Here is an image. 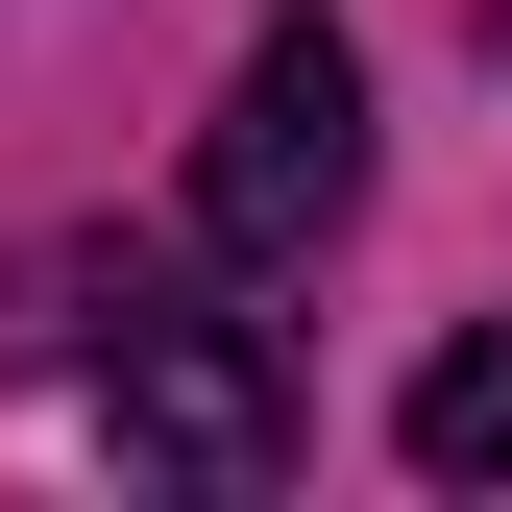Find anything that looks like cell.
Here are the masks:
<instances>
[{"mask_svg":"<svg viewBox=\"0 0 512 512\" xmlns=\"http://www.w3.org/2000/svg\"><path fill=\"white\" fill-rule=\"evenodd\" d=\"M98 415H122V464H171V488H293V366L244 342V317H171V293H122V366H98Z\"/></svg>","mask_w":512,"mask_h":512,"instance_id":"cell-2","label":"cell"},{"mask_svg":"<svg viewBox=\"0 0 512 512\" xmlns=\"http://www.w3.org/2000/svg\"><path fill=\"white\" fill-rule=\"evenodd\" d=\"M391 439H415L439 488H512V317H464V342L415 366V415H391Z\"/></svg>","mask_w":512,"mask_h":512,"instance_id":"cell-3","label":"cell"},{"mask_svg":"<svg viewBox=\"0 0 512 512\" xmlns=\"http://www.w3.org/2000/svg\"><path fill=\"white\" fill-rule=\"evenodd\" d=\"M366 220V49L342 25H269L196 122V244L220 269H317V244Z\"/></svg>","mask_w":512,"mask_h":512,"instance_id":"cell-1","label":"cell"}]
</instances>
